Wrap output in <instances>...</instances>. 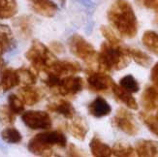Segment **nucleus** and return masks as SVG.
<instances>
[{"mask_svg":"<svg viewBox=\"0 0 158 157\" xmlns=\"http://www.w3.org/2000/svg\"><path fill=\"white\" fill-rule=\"evenodd\" d=\"M108 20L124 38L133 39L138 34V19L132 5L127 0H115L107 13Z\"/></svg>","mask_w":158,"mask_h":157,"instance_id":"nucleus-1","label":"nucleus"},{"mask_svg":"<svg viewBox=\"0 0 158 157\" xmlns=\"http://www.w3.org/2000/svg\"><path fill=\"white\" fill-rule=\"evenodd\" d=\"M128 47L123 44L114 46L108 42L101 45L100 52L98 56V64L100 71H112L122 70L130 63V57L128 53Z\"/></svg>","mask_w":158,"mask_h":157,"instance_id":"nucleus-2","label":"nucleus"},{"mask_svg":"<svg viewBox=\"0 0 158 157\" xmlns=\"http://www.w3.org/2000/svg\"><path fill=\"white\" fill-rule=\"evenodd\" d=\"M67 146V138L66 136L58 130L42 132L34 136L29 143L27 148L28 151L38 156H53L54 147H65Z\"/></svg>","mask_w":158,"mask_h":157,"instance_id":"nucleus-3","label":"nucleus"},{"mask_svg":"<svg viewBox=\"0 0 158 157\" xmlns=\"http://www.w3.org/2000/svg\"><path fill=\"white\" fill-rule=\"evenodd\" d=\"M69 49L75 56L81 59L91 70H99L98 56L94 47L79 34H74L69 39Z\"/></svg>","mask_w":158,"mask_h":157,"instance_id":"nucleus-4","label":"nucleus"},{"mask_svg":"<svg viewBox=\"0 0 158 157\" xmlns=\"http://www.w3.org/2000/svg\"><path fill=\"white\" fill-rule=\"evenodd\" d=\"M25 57L38 73L45 70L56 59L49 48L38 40L33 41L29 50L25 53Z\"/></svg>","mask_w":158,"mask_h":157,"instance_id":"nucleus-5","label":"nucleus"},{"mask_svg":"<svg viewBox=\"0 0 158 157\" xmlns=\"http://www.w3.org/2000/svg\"><path fill=\"white\" fill-rule=\"evenodd\" d=\"M81 71V67L76 61L56 59L49 67L40 73L42 75H52L56 78H64L67 76L76 75Z\"/></svg>","mask_w":158,"mask_h":157,"instance_id":"nucleus-6","label":"nucleus"},{"mask_svg":"<svg viewBox=\"0 0 158 157\" xmlns=\"http://www.w3.org/2000/svg\"><path fill=\"white\" fill-rule=\"evenodd\" d=\"M85 86V81L81 77L67 76L61 78L57 85L52 88V91L64 97H73L80 93Z\"/></svg>","mask_w":158,"mask_h":157,"instance_id":"nucleus-7","label":"nucleus"},{"mask_svg":"<svg viewBox=\"0 0 158 157\" xmlns=\"http://www.w3.org/2000/svg\"><path fill=\"white\" fill-rule=\"evenodd\" d=\"M22 119L25 126L32 130H49L52 127V121L50 114L43 111L23 112Z\"/></svg>","mask_w":158,"mask_h":157,"instance_id":"nucleus-8","label":"nucleus"},{"mask_svg":"<svg viewBox=\"0 0 158 157\" xmlns=\"http://www.w3.org/2000/svg\"><path fill=\"white\" fill-rule=\"evenodd\" d=\"M113 124L118 130L129 136H136L140 131L134 115L124 108H119L118 110L113 118Z\"/></svg>","mask_w":158,"mask_h":157,"instance_id":"nucleus-9","label":"nucleus"},{"mask_svg":"<svg viewBox=\"0 0 158 157\" xmlns=\"http://www.w3.org/2000/svg\"><path fill=\"white\" fill-rule=\"evenodd\" d=\"M114 80L103 71L91 70L87 73V85L89 89L94 92H105L111 89Z\"/></svg>","mask_w":158,"mask_h":157,"instance_id":"nucleus-10","label":"nucleus"},{"mask_svg":"<svg viewBox=\"0 0 158 157\" xmlns=\"http://www.w3.org/2000/svg\"><path fill=\"white\" fill-rule=\"evenodd\" d=\"M19 85L18 71L13 68H4L0 73V94L11 90Z\"/></svg>","mask_w":158,"mask_h":157,"instance_id":"nucleus-11","label":"nucleus"},{"mask_svg":"<svg viewBox=\"0 0 158 157\" xmlns=\"http://www.w3.org/2000/svg\"><path fill=\"white\" fill-rule=\"evenodd\" d=\"M32 9L36 14L43 17L52 18L58 11V6L52 0H29Z\"/></svg>","mask_w":158,"mask_h":157,"instance_id":"nucleus-12","label":"nucleus"},{"mask_svg":"<svg viewBox=\"0 0 158 157\" xmlns=\"http://www.w3.org/2000/svg\"><path fill=\"white\" fill-rule=\"evenodd\" d=\"M48 110L52 113H56L67 119L74 118L76 114V110L69 101L64 99H59L52 104L48 105Z\"/></svg>","mask_w":158,"mask_h":157,"instance_id":"nucleus-13","label":"nucleus"},{"mask_svg":"<svg viewBox=\"0 0 158 157\" xmlns=\"http://www.w3.org/2000/svg\"><path fill=\"white\" fill-rule=\"evenodd\" d=\"M141 103L147 112L156 110L158 108V88L152 85L147 86L142 94Z\"/></svg>","mask_w":158,"mask_h":157,"instance_id":"nucleus-14","label":"nucleus"},{"mask_svg":"<svg viewBox=\"0 0 158 157\" xmlns=\"http://www.w3.org/2000/svg\"><path fill=\"white\" fill-rule=\"evenodd\" d=\"M136 154L141 157H158V142L140 140L136 143Z\"/></svg>","mask_w":158,"mask_h":157,"instance_id":"nucleus-15","label":"nucleus"},{"mask_svg":"<svg viewBox=\"0 0 158 157\" xmlns=\"http://www.w3.org/2000/svg\"><path fill=\"white\" fill-rule=\"evenodd\" d=\"M88 112L92 117L101 118L107 117L112 112V107L102 97L95 98L88 106Z\"/></svg>","mask_w":158,"mask_h":157,"instance_id":"nucleus-16","label":"nucleus"},{"mask_svg":"<svg viewBox=\"0 0 158 157\" xmlns=\"http://www.w3.org/2000/svg\"><path fill=\"white\" fill-rule=\"evenodd\" d=\"M16 48V41L11 28L6 24H0V53L3 54Z\"/></svg>","mask_w":158,"mask_h":157,"instance_id":"nucleus-17","label":"nucleus"},{"mask_svg":"<svg viewBox=\"0 0 158 157\" xmlns=\"http://www.w3.org/2000/svg\"><path fill=\"white\" fill-rule=\"evenodd\" d=\"M111 89L115 98L119 102H121L122 104H124L126 107H128L129 109H132V110H138V103H137L135 98L132 96L131 92L123 89L120 85H118L115 83L112 85Z\"/></svg>","mask_w":158,"mask_h":157,"instance_id":"nucleus-18","label":"nucleus"},{"mask_svg":"<svg viewBox=\"0 0 158 157\" xmlns=\"http://www.w3.org/2000/svg\"><path fill=\"white\" fill-rule=\"evenodd\" d=\"M68 130L79 141H84L88 133V125L81 117H77L68 125Z\"/></svg>","mask_w":158,"mask_h":157,"instance_id":"nucleus-19","label":"nucleus"},{"mask_svg":"<svg viewBox=\"0 0 158 157\" xmlns=\"http://www.w3.org/2000/svg\"><path fill=\"white\" fill-rule=\"evenodd\" d=\"M20 98L25 105L34 106L42 99V93L37 88L31 86H23L19 91Z\"/></svg>","mask_w":158,"mask_h":157,"instance_id":"nucleus-20","label":"nucleus"},{"mask_svg":"<svg viewBox=\"0 0 158 157\" xmlns=\"http://www.w3.org/2000/svg\"><path fill=\"white\" fill-rule=\"evenodd\" d=\"M89 147H90L92 155L95 157H109L113 155L112 148L97 136H94L92 138L89 143Z\"/></svg>","mask_w":158,"mask_h":157,"instance_id":"nucleus-21","label":"nucleus"},{"mask_svg":"<svg viewBox=\"0 0 158 157\" xmlns=\"http://www.w3.org/2000/svg\"><path fill=\"white\" fill-rule=\"evenodd\" d=\"M18 13L16 0H0V19H10Z\"/></svg>","mask_w":158,"mask_h":157,"instance_id":"nucleus-22","label":"nucleus"},{"mask_svg":"<svg viewBox=\"0 0 158 157\" xmlns=\"http://www.w3.org/2000/svg\"><path fill=\"white\" fill-rule=\"evenodd\" d=\"M128 53L131 58L134 59V61L143 67H148L150 66L152 62V59L150 57L148 53H146L145 52H143L139 49H136V48H131L128 47Z\"/></svg>","mask_w":158,"mask_h":157,"instance_id":"nucleus-23","label":"nucleus"},{"mask_svg":"<svg viewBox=\"0 0 158 157\" xmlns=\"http://www.w3.org/2000/svg\"><path fill=\"white\" fill-rule=\"evenodd\" d=\"M142 42L148 51L158 56V33L148 30L143 34Z\"/></svg>","mask_w":158,"mask_h":157,"instance_id":"nucleus-24","label":"nucleus"},{"mask_svg":"<svg viewBox=\"0 0 158 157\" xmlns=\"http://www.w3.org/2000/svg\"><path fill=\"white\" fill-rule=\"evenodd\" d=\"M112 153L116 157H132L136 155V151L127 143L118 142L114 145Z\"/></svg>","mask_w":158,"mask_h":157,"instance_id":"nucleus-25","label":"nucleus"},{"mask_svg":"<svg viewBox=\"0 0 158 157\" xmlns=\"http://www.w3.org/2000/svg\"><path fill=\"white\" fill-rule=\"evenodd\" d=\"M17 71L19 78V85L22 86H31L36 84V75L30 69L22 67Z\"/></svg>","mask_w":158,"mask_h":157,"instance_id":"nucleus-26","label":"nucleus"},{"mask_svg":"<svg viewBox=\"0 0 158 157\" xmlns=\"http://www.w3.org/2000/svg\"><path fill=\"white\" fill-rule=\"evenodd\" d=\"M1 138L4 142L8 144H19L22 142L23 136L18 129L14 127L6 128L1 132Z\"/></svg>","mask_w":158,"mask_h":157,"instance_id":"nucleus-27","label":"nucleus"},{"mask_svg":"<svg viewBox=\"0 0 158 157\" xmlns=\"http://www.w3.org/2000/svg\"><path fill=\"white\" fill-rule=\"evenodd\" d=\"M119 85L131 93H136L140 90V85L132 75H126L119 81Z\"/></svg>","mask_w":158,"mask_h":157,"instance_id":"nucleus-28","label":"nucleus"},{"mask_svg":"<svg viewBox=\"0 0 158 157\" xmlns=\"http://www.w3.org/2000/svg\"><path fill=\"white\" fill-rule=\"evenodd\" d=\"M8 106L11 111L17 114H20L24 112V103L22 98L16 94H10L8 97Z\"/></svg>","mask_w":158,"mask_h":157,"instance_id":"nucleus-29","label":"nucleus"},{"mask_svg":"<svg viewBox=\"0 0 158 157\" xmlns=\"http://www.w3.org/2000/svg\"><path fill=\"white\" fill-rule=\"evenodd\" d=\"M140 118L145 123V125L149 129L150 132H152L154 135L158 137V119L156 117L149 114L148 113H141Z\"/></svg>","mask_w":158,"mask_h":157,"instance_id":"nucleus-30","label":"nucleus"},{"mask_svg":"<svg viewBox=\"0 0 158 157\" xmlns=\"http://www.w3.org/2000/svg\"><path fill=\"white\" fill-rule=\"evenodd\" d=\"M15 25L19 31V33L24 37H29L31 35L32 26H31L30 19L27 17H22L18 19L17 22L15 23Z\"/></svg>","mask_w":158,"mask_h":157,"instance_id":"nucleus-31","label":"nucleus"},{"mask_svg":"<svg viewBox=\"0 0 158 157\" xmlns=\"http://www.w3.org/2000/svg\"><path fill=\"white\" fill-rule=\"evenodd\" d=\"M100 31L109 44L114 45V46H118V45L123 44L121 42V40L116 36V34L114 32V30L111 28V27L106 26V25H102L101 28H100Z\"/></svg>","mask_w":158,"mask_h":157,"instance_id":"nucleus-32","label":"nucleus"},{"mask_svg":"<svg viewBox=\"0 0 158 157\" xmlns=\"http://www.w3.org/2000/svg\"><path fill=\"white\" fill-rule=\"evenodd\" d=\"M16 119V114H14L9 106L0 107V121L3 124H14Z\"/></svg>","mask_w":158,"mask_h":157,"instance_id":"nucleus-33","label":"nucleus"},{"mask_svg":"<svg viewBox=\"0 0 158 157\" xmlns=\"http://www.w3.org/2000/svg\"><path fill=\"white\" fill-rule=\"evenodd\" d=\"M137 1L143 8L152 10L153 12L158 14V0H137Z\"/></svg>","mask_w":158,"mask_h":157,"instance_id":"nucleus-34","label":"nucleus"},{"mask_svg":"<svg viewBox=\"0 0 158 157\" xmlns=\"http://www.w3.org/2000/svg\"><path fill=\"white\" fill-rule=\"evenodd\" d=\"M67 155L68 156H85V153H82L81 149L73 144H70L67 147Z\"/></svg>","mask_w":158,"mask_h":157,"instance_id":"nucleus-35","label":"nucleus"},{"mask_svg":"<svg viewBox=\"0 0 158 157\" xmlns=\"http://www.w3.org/2000/svg\"><path fill=\"white\" fill-rule=\"evenodd\" d=\"M150 80L153 83L154 86L158 88V62L152 67V72H150Z\"/></svg>","mask_w":158,"mask_h":157,"instance_id":"nucleus-36","label":"nucleus"},{"mask_svg":"<svg viewBox=\"0 0 158 157\" xmlns=\"http://www.w3.org/2000/svg\"><path fill=\"white\" fill-rule=\"evenodd\" d=\"M52 51L53 52H57V53H62L64 52V47L61 43L58 42H52Z\"/></svg>","mask_w":158,"mask_h":157,"instance_id":"nucleus-37","label":"nucleus"},{"mask_svg":"<svg viewBox=\"0 0 158 157\" xmlns=\"http://www.w3.org/2000/svg\"><path fill=\"white\" fill-rule=\"evenodd\" d=\"M59 1H60L61 5H62V6H64V4H65V2H66V0H59Z\"/></svg>","mask_w":158,"mask_h":157,"instance_id":"nucleus-38","label":"nucleus"},{"mask_svg":"<svg viewBox=\"0 0 158 157\" xmlns=\"http://www.w3.org/2000/svg\"><path fill=\"white\" fill-rule=\"evenodd\" d=\"M1 56H2V54H1V53H0V65H1V64H2V59H1Z\"/></svg>","mask_w":158,"mask_h":157,"instance_id":"nucleus-39","label":"nucleus"},{"mask_svg":"<svg viewBox=\"0 0 158 157\" xmlns=\"http://www.w3.org/2000/svg\"><path fill=\"white\" fill-rule=\"evenodd\" d=\"M156 118H157V119H158V113H157V115H156Z\"/></svg>","mask_w":158,"mask_h":157,"instance_id":"nucleus-40","label":"nucleus"}]
</instances>
